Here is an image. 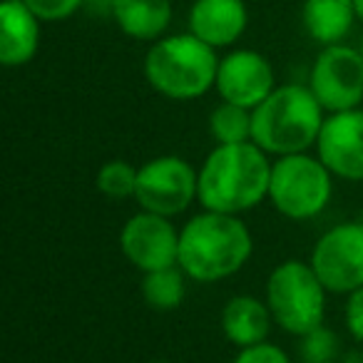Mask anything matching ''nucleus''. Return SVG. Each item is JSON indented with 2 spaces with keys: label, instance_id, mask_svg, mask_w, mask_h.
<instances>
[{
  "label": "nucleus",
  "instance_id": "obj_25",
  "mask_svg": "<svg viewBox=\"0 0 363 363\" xmlns=\"http://www.w3.org/2000/svg\"><path fill=\"white\" fill-rule=\"evenodd\" d=\"M353 6H356V16H358V21L363 23V0H353Z\"/></svg>",
  "mask_w": 363,
  "mask_h": 363
},
{
  "label": "nucleus",
  "instance_id": "obj_17",
  "mask_svg": "<svg viewBox=\"0 0 363 363\" xmlns=\"http://www.w3.org/2000/svg\"><path fill=\"white\" fill-rule=\"evenodd\" d=\"M358 21L353 0H303L301 23L313 43L338 45Z\"/></svg>",
  "mask_w": 363,
  "mask_h": 363
},
{
  "label": "nucleus",
  "instance_id": "obj_9",
  "mask_svg": "<svg viewBox=\"0 0 363 363\" xmlns=\"http://www.w3.org/2000/svg\"><path fill=\"white\" fill-rule=\"evenodd\" d=\"M308 264L328 294H351L363 286V222H341L313 244Z\"/></svg>",
  "mask_w": 363,
  "mask_h": 363
},
{
  "label": "nucleus",
  "instance_id": "obj_8",
  "mask_svg": "<svg viewBox=\"0 0 363 363\" xmlns=\"http://www.w3.org/2000/svg\"><path fill=\"white\" fill-rule=\"evenodd\" d=\"M308 90L323 110L346 112L363 102V55L351 45H326L308 72Z\"/></svg>",
  "mask_w": 363,
  "mask_h": 363
},
{
  "label": "nucleus",
  "instance_id": "obj_5",
  "mask_svg": "<svg viewBox=\"0 0 363 363\" xmlns=\"http://www.w3.org/2000/svg\"><path fill=\"white\" fill-rule=\"evenodd\" d=\"M326 286L311 264L286 259L267 279V303L274 323L291 336H303L323 323Z\"/></svg>",
  "mask_w": 363,
  "mask_h": 363
},
{
  "label": "nucleus",
  "instance_id": "obj_10",
  "mask_svg": "<svg viewBox=\"0 0 363 363\" xmlns=\"http://www.w3.org/2000/svg\"><path fill=\"white\" fill-rule=\"evenodd\" d=\"M125 259L142 274L179 267V232L169 217L155 212H137L120 232Z\"/></svg>",
  "mask_w": 363,
  "mask_h": 363
},
{
  "label": "nucleus",
  "instance_id": "obj_15",
  "mask_svg": "<svg viewBox=\"0 0 363 363\" xmlns=\"http://www.w3.org/2000/svg\"><path fill=\"white\" fill-rule=\"evenodd\" d=\"M274 316L269 303L249 294L232 296L222 308V331L229 343L237 348L257 346L264 343L272 331Z\"/></svg>",
  "mask_w": 363,
  "mask_h": 363
},
{
  "label": "nucleus",
  "instance_id": "obj_2",
  "mask_svg": "<svg viewBox=\"0 0 363 363\" xmlns=\"http://www.w3.org/2000/svg\"><path fill=\"white\" fill-rule=\"evenodd\" d=\"M252 249V232L237 214L204 209L179 229V269L199 284L234 277Z\"/></svg>",
  "mask_w": 363,
  "mask_h": 363
},
{
  "label": "nucleus",
  "instance_id": "obj_3",
  "mask_svg": "<svg viewBox=\"0 0 363 363\" xmlns=\"http://www.w3.org/2000/svg\"><path fill=\"white\" fill-rule=\"evenodd\" d=\"M326 110L308 85H279L259 107H254L252 142L267 155H298L316 147Z\"/></svg>",
  "mask_w": 363,
  "mask_h": 363
},
{
  "label": "nucleus",
  "instance_id": "obj_26",
  "mask_svg": "<svg viewBox=\"0 0 363 363\" xmlns=\"http://www.w3.org/2000/svg\"><path fill=\"white\" fill-rule=\"evenodd\" d=\"M358 50H361V55H363V40H361V45H358Z\"/></svg>",
  "mask_w": 363,
  "mask_h": 363
},
{
  "label": "nucleus",
  "instance_id": "obj_19",
  "mask_svg": "<svg viewBox=\"0 0 363 363\" xmlns=\"http://www.w3.org/2000/svg\"><path fill=\"white\" fill-rule=\"evenodd\" d=\"M254 110L234 102H219L209 115V135L217 145H239L252 142Z\"/></svg>",
  "mask_w": 363,
  "mask_h": 363
},
{
  "label": "nucleus",
  "instance_id": "obj_20",
  "mask_svg": "<svg viewBox=\"0 0 363 363\" xmlns=\"http://www.w3.org/2000/svg\"><path fill=\"white\" fill-rule=\"evenodd\" d=\"M137 174L140 167L130 164L127 160H110L97 172V189L110 199H127L137 192Z\"/></svg>",
  "mask_w": 363,
  "mask_h": 363
},
{
  "label": "nucleus",
  "instance_id": "obj_14",
  "mask_svg": "<svg viewBox=\"0 0 363 363\" xmlns=\"http://www.w3.org/2000/svg\"><path fill=\"white\" fill-rule=\"evenodd\" d=\"M43 21L23 0L0 3V62L6 67H23L35 60L40 50Z\"/></svg>",
  "mask_w": 363,
  "mask_h": 363
},
{
  "label": "nucleus",
  "instance_id": "obj_1",
  "mask_svg": "<svg viewBox=\"0 0 363 363\" xmlns=\"http://www.w3.org/2000/svg\"><path fill=\"white\" fill-rule=\"evenodd\" d=\"M272 162L257 142L217 145L199 167L197 199L204 209L244 214L269 199Z\"/></svg>",
  "mask_w": 363,
  "mask_h": 363
},
{
  "label": "nucleus",
  "instance_id": "obj_12",
  "mask_svg": "<svg viewBox=\"0 0 363 363\" xmlns=\"http://www.w3.org/2000/svg\"><path fill=\"white\" fill-rule=\"evenodd\" d=\"M318 160L333 177L363 182V110L331 112L316 142Z\"/></svg>",
  "mask_w": 363,
  "mask_h": 363
},
{
  "label": "nucleus",
  "instance_id": "obj_21",
  "mask_svg": "<svg viewBox=\"0 0 363 363\" xmlns=\"http://www.w3.org/2000/svg\"><path fill=\"white\" fill-rule=\"evenodd\" d=\"M301 338V358L303 363H333L338 356V338L331 328H326L321 323L313 331L303 333Z\"/></svg>",
  "mask_w": 363,
  "mask_h": 363
},
{
  "label": "nucleus",
  "instance_id": "obj_7",
  "mask_svg": "<svg viewBox=\"0 0 363 363\" xmlns=\"http://www.w3.org/2000/svg\"><path fill=\"white\" fill-rule=\"evenodd\" d=\"M197 187L199 172L187 160L162 155L140 167L135 199L145 212L172 219L174 214L187 212L197 199Z\"/></svg>",
  "mask_w": 363,
  "mask_h": 363
},
{
  "label": "nucleus",
  "instance_id": "obj_16",
  "mask_svg": "<svg viewBox=\"0 0 363 363\" xmlns=\"http://www.w3.org/2000/svg\"><path fill=\"white\" fill-rule=\"evenodd\" d=\"M110 18L132 40L155 43L172 23V0H110Z\"/></svg>",
  "mask_w": 363,
  "mask_h": 363
},
{
  "label": "nucleus",
  "instance_id": "obj_27",
  "mask_svg": "<svg viewBox=\"0 0 363 363\" xmlns=\"http://www.w3.org/2000/svg\"><path fill=\"white\" fill-rule=\"evenodd\" d=\"M150 363H169V361H150Z\"/></svg>",
  "mask_w": 363,
  "mask_h": 363
},
{
  "label": "nucleus",
  "instance_id": "obj_28",
  "mask_svg": "<svg viewBox=\"0 0 363 363\" xmlns=\"http://www.w3.org/2000/svg\"><path fill=\"white\" fill-rule=\"evenodd\" d=\"M107 6H110V0H107ZM107 13H110V11H107Z\"/></svg>",
  "mask_w": 363,
  "mask_h": 363
},
{
  "label": "nucleus",
  "instance_id": "obj_23",
  "mask_svg": "<svg viewBox=\"0 0 363 363\" xmlns=\"http://www.w3.org/2000/svg\"><path fill=\"white\" fill-rule=\"evenodd\" d=\"M234 363H291V361H289V356L279 346L264 341L257 343V346L239 348Z\"/></svg>",
  "mask_w": 363,
  "mask_h": 363
},
{
  "label": "nucleus",
  "instance_id": "obj_18",
  "mask_svg": "<svg viewBox=\"0 0 363 363\" xmlns=\"http://www.w3.org/2000/svg\"><path fill=\"white\" fill-rule=\"evenodd\" d=\"M184 277L179 267L160 269V272H147L142 279V298L150 308L155 311H174L182 306L184 296H187V286H184Z\"/></svg>",
  "mask_w": 363,
  "mask_h": 363
},
{
  "label": "nucleus",
  "instance_id": "obj_13",
  "mask_svg": "<svg viewBox=\"0 0 363 363\" xmlns=\"http://www.w3.org/2000/svg\"><path fill=\"white\" fill-rule=\"evenodd\" d=\"M249 26L244 0H194L187 16V28L214 50L239 43Z\"/></svg>",
  "mask_w": 363,
  "mask_h": 363
},
{
  "label": "nucleus",
  "instance_id": "obj_24",
  "mask_svg": "<svg viewBox=\"0 0 363 363\" xmlns=\"http://www.w3.org/2000/svg\"><path fill=\"white\" fill-rule=\"evenodd\" d=\"M346 326L356 341L363 343V286L348 294L346 301Z\"/></svg>",
  "mask_w": 363,
  "mask_h": 363
},
{
  "label": "nucleus",
  "instance_id": "obj_4",
  "mask_svg": "<svg viewBox=\"0 0 363 363\" xmlns=\"http://www.w3.org/2000/svg\"><path fill=\"white\" fill-rule=\"evenodd\" d=\"M219 70L217 50L192 33L164 35L145 55V77L167 100H197L214 90Z\"/></svg>",
  "mask_w": 363,
  "mask_h": 363
},
{
  "label": "nucleus",
  "instance_id": "obj_22",
  "mask_svg": "<svg viewBox=\"0 0 363 363\" xmlns=\"http://www.w3.org/2000/svg\"><path fill=\"white\" fill-rule=\"evenodd\" d=\"M43 23H62L70 21L87 0H23Z\"/></svg>",
  "mask_w": 363,
  "mask_h": 363
},
{
  "label": "nucleus",
  "instance_id": "obj_6",
  "mask_svg": "<svg viewBox=\"0 0 363 363\" xmlns=\"http://www.w3.org/2000/svg\"><path fill=\"white\" fill-rule=\"evenodd\" d=\"M333 192V174L318 155L298 152L272 162L269 202L286 219H313L328 207Z\"/></svg>",
  "mask_w": 363,
  "mask_h": 363
},
{
  "label": "nucleus",
  "instance_id": "obj_11",
  "mask_svg": "<svg viewBox=\"0 0 363 363\" xmlns=\"http://www.w3.org/2000/svg\"><path fill=\"white\" fill-rule=\"evenodd\" d=\"M214 90L224 102L254 110L277 90V75H274L272 62L262 52L239 48L219 57Z\"/></svg>",
  "mask_w": 363,
  "mask_h": 363
}]
</instances>
